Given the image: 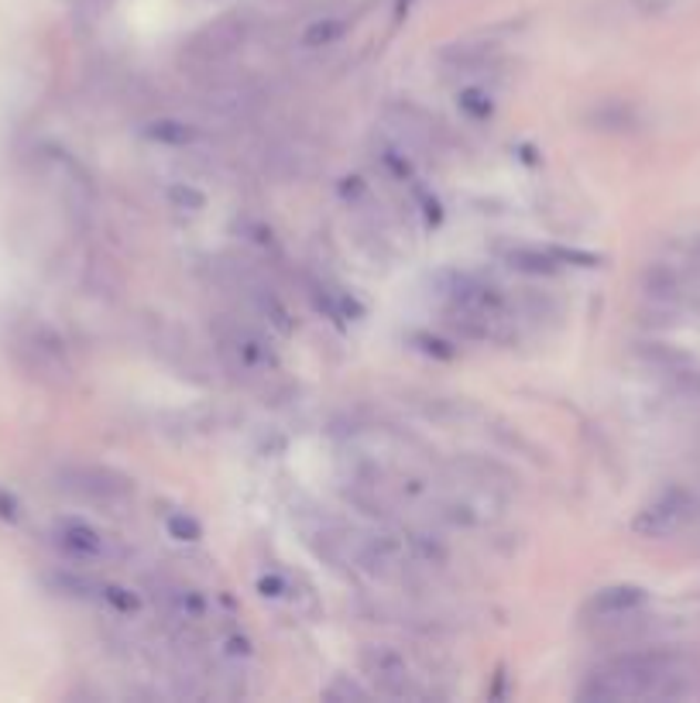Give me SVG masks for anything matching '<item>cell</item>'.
Returning a JSON list of instances; mask_svg holds the SVG:
<instances>
[{"instance_id":"cell-10","label":"cell","mask_w":700,"mask_h":703,"mask_svg":"<svg viewBox=\"0 0 700 703\" xmlns=\"http://www.w3.org/2000/svg\"><path fill=\"white\" fill-rule=\"evenodd\" d=\"M646 601H649V593L642 587H636V583H615V587H605V590L594 593L587 611L594 618H601V621H611V618H625V614L639 611Z\"/></svg>"},{"instance_id":"cell-12","label":"cell","mask_w":700,"mask_h":703,"mask_svg":"<svg viewBox=\"0 0 700 703\" xmlns=\"http://www.w3.org/2000/svg\"><path fill=\"white\" fill-rule=\"evenodd\" d=\"M508 265L515 271H525V275H556L559 271V258L556 251H536V248H518L508 255Z\"/></svg>"},{"instance_id":"cell-14","label":"cell","mask_w":700,"mask_h":703,"mask_svg":"<svg viewBox=\"0 0 700 703\" xmlns=\"http://www.w3.org/2000/svg\"><path fill=\"white\" fill-rule=\"evenodd\" d=\"M461 111L467 114V117H474V121H487V117H492V96H487L484 90H464L461 93Z\"/></svg>"},{"instance_id":"cell-6","label":"cell","mask_w":700,"mask_h":703,"mask_svg":"<svg viewBox=\"0 0 700 703\" xmlns=\"http://www.w3.org/2000/svg\"><path fill=\"white\" fill-rule=\"evenodd\" d=\"M693 511H697V502L687 495V490L683 487H670V490H662L656 502H649L636 515L632 533L642 536V539H670L693 518Z\"/></svg>"},{"instance_id":"cell-4","label":"cell","mask_w":700,"mask_h":703,"mask_svg":"<svg viewBox=\"0 0 700 703\" xmlns=\"http://www.w3.org/2000/svg\"><path fill=\"white\" fill-rule=\"evenodd\" d=\"M62 490L100 508H121L134 498V480L111 467H73L62 474Z\"/></svg>"},{"instance_id":"cell-17","label":"cell","mask_w":700,"mask_h":703,"mask_svg":"<svg viewBox=\"0 0 700 703\" xmlns=\"http://www.w3.org/2000/svg\"><path fill=\"white\" fill-rule=\"evenodd\" d=\"M168 196H172L175 203H179V206H193V209L203 206V193H196V189H189V186H172Z\"/></svg>"},{"instance_id":"cell-11","label":"cell","mask_w":700,"mask_h":703,"mask_svg":"<svg viewBox=\"0 0 700 703\" xmlns=\"http://www.w3.org/2000/svg\"><path fill=\"white\" fill-rule=\"evenodd\" d=\"M145 137L158 141V145H172V148H183L196 141V127L183 124V121H172V117H158L152 124H145Z\"/></svg>"},{"instance_id":"cell-7","label":"cell","mask_w":700,"mask_h":703,"mask_svg":"<svg viewBox=\"0 0 700 703\" xmlns=\"http://www.w3.org/2000/svg\"><path fill=\"white\" fill-rule=\"evenodd\" d=\"M217 340H220V354L248 374H261L265 368H271V347L268 340L240 320H220L217 323Z\"/></svg>"},{"instance_id":"cell-16","label":"cell","mask_w":700,"mask_h":703,"mask_svg":"<svg viewBox=\"0 0 700 703\" xmlns=\"http://www.w3.org/2000/svg\"><path fill=\"white\" fill-rule=\"evenodd\" d=\"M323 696H327V700H364L368 690H361L358 683H347V676H337V683L327 686Z\"/></svg>"},{"instance_id":"cell-9","label":"cell","mask_w":700,"mask_h":703,"mask_svg":"<svg viewBox=\"0 0 700 703\" xmlns=\"http://www.w3.org/2000/svg\"><path fill=\"white\" fill-rule=\"evenodd\" d=\"M361 670L364 676L389 696H409L412 693V670L402 652L389 645H368L361 652Z\"/></svg>"},{"instance_id":"cell-1","label":"cell","mask_w":700,"mask_h":703,"mask_svg":"<svg viewBox=\"0 0 700 703\" xmlns=\"http://www.w3.org/2000/svg\"><path fill=\"white\" fill-rule=\"evenodd\" d=\"M673 680V655L667 652H628L605 662L590 683L580 690V700H632L652 696L662 683Z\"/></svg>"},{"instance_id":"cell-13","label":"cell","mask_w":700,"mask_h":703,"mask_svg":"<svg viewBox=\"0 0 700 703\" xmlns=\"http://www.w3.org/2000/svg\"><path fill=\"white\" fill-rule=\"evenodd\" d=\"M350 28L347 18H320V21H312L302 34V45L306 49H323V45H333L340 34Z\"/></svg>"},{"instance_id":"cell-3","label":"cell","mask_w":700,"mask_h":703,"mask_svg":"<svg viewBox=\"0 0 700 703\" xmlns=\"http://www.w3.org/2000/svg\"><path fill=\"white\" fill-rule=\"evenodd\" d=\"M248 31H251V18L248 14H224L214 24L199 28L193 39L183 49V65H189L193 73H209V69H217L224 62H230V55L248 42Z\"/></svg>"},{"instance_id":"cell-8","label":"cell","mask_w":700,"mask_h":703,"mask_svg":"<svg viewBox=\"0 0 700 703\" xmlns=\"http://www.w3.org/2000/svg\"><path fill=\"white\" fill-rule=\"evenodd\" d=\"M52 542L73 559H83V562H100V559H114L117 556V546L103 536L100 529H93L90 521H80V518H62L52 525Z\"/></svg>"},{"instance_id":"cell-2","label":"cell","mask_w":700,"mask_h":703,"mask_svg":"<svg viewBox=\"0 0 700 703\" xmlns=\"http://www.w3.org/2000/svg\"><path fill=\"white\" fill-rule=\"evenodd\" d=\"M446 316L471 337H502L508 323V302L495 286H484L477 278L457 275L446 289Z\"/></svg>"},{"instance_id":"cell-15","label":"cell","mask_w":700,"mask_h":703,"mask_svg":"<svg viewBox=\"0 0 700 703\" xmlns=\"http://www.w3.org/2000/svg\"><path fill=\"white\" fill-rule=\"evenodd\" d=\"M168 533H172V539H179V542H196L203 536L199 521L189 518V515H172L168 518Z\"/></svg>"},{"instance_id":"cell-5","label":"cell","mask_w":700,"mask_h":703,"mask_svg":"<svg viewBox=\"0 0 700 703\" xmlns=\"http://www.w3.org/2000/svg\"><path fill=\"white\" fill-rule=\"evenodd\" d=\"M14 350H18V361L24 364V371L34 374V378H42V381L62 384V381H69V374H73V364H69V354H65L62 340L52 330H45V327L21 330Z\"/></svg>"}]
</instances>
